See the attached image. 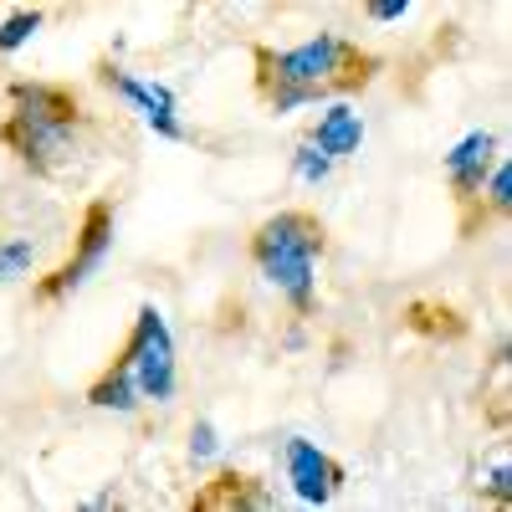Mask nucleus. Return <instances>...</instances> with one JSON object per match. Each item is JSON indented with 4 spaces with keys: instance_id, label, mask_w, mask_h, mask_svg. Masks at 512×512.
Wrapping results in <instances>:
<instances>
[{
    "instance_id": "nucleus-1",
    "label": "nucleus",
    "mask_w": 512,
    "mask_h": 512,
    "mask_svg": "<svg viewBox=\"0 0 512 512\" xmlns=\"http://www.w3.org/2000/svg\"><path fill=\"white\" fill-rule=\"evenodd\" d=\"M379 72L384 57L338 31H318L313 41H297V47H267V41L251 47V88L277 118L333 98H359L379 82Z\"/></svg>"
},
{
    "instance_id": "nucleus-2",
    "label": "nucleus",
    "mask_w": 512,
    "mask_h": 512,
    "mask_svg": "<svg viewBox=\"0 0 512 512\" xmlns=\"http://www.w3.org/2000/svg\"><path fill=\"white\" fill-rule=\"evenodd\" d=\"M6 103L11 108L0 118V149L36 180H67L93 123L82 93L67 82H11Z\"/></svg>"
},
{
    "instance_id": "nucleus-3",
    "label": "nucleus",
    "mask_w": 512,
    "mask_h": 512,
    "mask_svg": "<svg viewBox=\"0 0 512 512\" xmlns=\"http://www.w3.org/2000/svg\"><path fill=\"white\" fill-rule=\"evenodd\" d=\"M246 256H251L256 277L267 287H277L297 318L318 313V262L328 256V226L318 210L287 205L277 216H267L251 231Z\"/></svg>"
},
{
    "instance_id": "nucleus-4",
    "label": "nucleus",
    "mask_w": 512,
    "mask_h": 512,
    "mask_svg": "<svg viewBox=\"0 0 512 512\" xmlns=\"http://www.w3.org/2000/svg\"><path fill=\"white\" fill-rule=\"evenodd\" d=\"M113 364H123L134 374V390L144 405H169L180 390V369H175V333H169L164 313L154 303H144L134 313V328H128L123 349L113 354Z\"/></svg>"
},
{
    "instance_id": "nucleus-5",
    "label": "nucleus",
    "mask_w": 512,
    "mask_h": 512,
    "mask_svg": "<svg viewBox=\"0 0 512 512\" xmlns=\"http://www.w3.org/2000/svg\"><path fill=\"white\" fill-rule=\"evenodd\" d=\"M113 226H118L113 200H88V205H82V226L72 236L67 262H57L47 277H36V287H31V297L41 308H62L72 292L88 287V277L108 262V251H113Z\"/></svg>"
},
{
    "instance_id": "nucleus-6",
    "label": "nucleus",
    "mask_w": 512,
    "mask_h": 512,
    "mask_svg": "<svg viewBox=\"0 0 512 512\" xmlns=\"http://www.w3.org/2000/svg\"><path fill=\"white\" fill-rule=\"evenodd\" d=\"M497 149L502 139L487 134V128H472L466 139L451 144V154L441 159V175H446V190H451V205L461 210V241H472V210H477V195L497 164Z\"/></svg>"
},
{
    "instance_id": "nucleus-7",
    "label": "nucleus",
    "mask_w": 512,
    "mask_h": 512,
    "mask_svg": "<svg viewBox=\"0 0 512 512\" xmlns=\"http://www.w3.org/2000/svg\"><path fill=\"white\" fill-rule=\"evenodd\" d=\"M98 82L108 93H118L128 108H134L159 139H169V144H185L190 139V128L175 118L180 113V103H175V93L164 88V82H144V77H134V72H123V67H113V62H98Z\"/></svg>"
},
{
    "instance_id": "nucleus-8",
    "label": "nucleus",
    "mask_w": 512,
    "mask_h": 512,
    "mask_svg": "<svg viewBox=\"0 0 512 512\" xmlns=\"http://www.w3.org/2000/svg\"><path fill=\"white\" fill-rule=\"evenodd\" d=\"M282 461H287V482H292L297 502H308V507H328L349 482V466L338 456H328L323 446L303 441V436H292L282 446Z\"/></svg>"
},
{
    "instance_id": "nucleus-9",
    "label": "nucleus",
    "mask_w": 512,
    "mask_h": 512,
    "mask_svg": "<svg viewBox=\"0 0 512 512\" xmlns=\"http://www.w3.org/2000/svg\"><path fill=\"white\" fill-rule=\"evenodd\" d=\"M190 512H256V507H277L272 487L256 472H236V466H221L210 482H200L185 502Z\"/></svg>"
},
{
    "instance_id": "nucleus-10",
    "label": "nucleus",
    "mask_w": 512,
    "mask_h": 512,
    "mask_svg": "<svg viewBox=\"0 0 512 512\" xmlns=\"http://www.w3.org/2000/svg\"><path fill=\"white\" fill-rule=\"evenodd\" d=\"M400 323H405V333L425 338V344H461V338L472 333L466 313L456 303H441V297H410Z\"/></svg>"
},
{
    "instance_id": "nucleus-11",
    "label": "nucleus",
    "mask_w": 512,
    "mask_h": 512,
    "mask_svg": "<svg viewBox=\"0 0 512 512\" xmlns=\"http://www.w3.org/2000/svg\"><path fill=\"white\" fill-rule=\"evenodd\" d=\"M308 144H313L318 154H328L333 164H338V159H354V154L364 149V118L349 108V98H333V103L323 108V118L308 128Z\"/></svg>"
},
{
    "instance_id": "nucleus-12",
    "label": "nucleus",
    "mask_w": 512,
    "mask_h": 512,
    "mask_svg": "<svg viewBox=\"0 0 512 512\" xmlns=\"http://www.w3.org/2000/svg\"><path fill=\"white\" fill-rule=\"evenodd\" d=\"M88 405H93V410H118V415L144 410V400H139V390H134V374H128L123 364H108V369L88 384Z\"/></svg>"
},
{
    "instance_id": "nucleus-13",
    "label": "nucleus",
    "mask_w": 512,
    "mask_h": 512,
    "mask_svg": "<svg viewBox=\"0 0 512 512\" xmlns=\"http://www.w3.org/2000/svg\"><path fill=\"white\" fill-rule=\"evenodd\" d=\"M507 210H512V169H507V159L497 154L492 175H487V185H482V195H477V210H472V241H477L492 221H502Z\"/></svg>"
},
{
    "instance_id": "nucleus-14",
    "label": "nucleus",
    "mask_w": 512,
    "mask_h": 512,
    "mask_svg": "<svg viewBox=\"0 0 512 512\" xmlns=\"http://www.w3.org/2000/svg\"><path fill=\"white\" fill-rule=\"evenodd\" d=\"M31 267H36V246H31V236H11V241H0V287L21 282Z\"/></svg>"
},
{
    "instance_id": "nucleus-15",
    "label": "nucleus",
    "mask_w": 512,
    "mask_h": 512,
    "mask_svg": "<svg viewBox=\"0 0 512 512\" xmlns=\"http://www.w3.org/2000/svg\"><path fill=\"white\" fill-rule=\"evenodd\" d=\"M47 26V16L41 11H11L6 21H0V57H11V52H21L26 41Z\"/></svg>"
},
{
    "instance_id": "nucleus-16",
    "label": "nucleus",
    "mask_w": 512,
    "mask_h": 512,
    "mask_svg": "<svg viewBox=\"0 0 512 512\" xmlns=\"http://www.w3.org/2000/svg\"><path fill=\"white\" fill-rule=\"evenodd\" d=\"M292 175L303 180V185H323V180L333 175V159H328V154H318V149L303 139V144L292 149Z\"/></svg>"
},
{
    "instance_id": "nucleus-17",
    "label": "nucleus",
    "mask_w": 512,
    "mask_h": 512,
    "mask_svg": "<svg viewBox=\"0 0 512 512\" xmlns=\"http://www.w3.org/2000/svg\"><path fill=\"white\" fill-rule=\"evenodd\" d=\"M477 492H482L487 502H497V507H512V466L497 461L492 472H487V482H477Z\"/></svg>"
},
{
    "instance_id": "nucleus-18",
    "label": "nucleus",
    "mask_w": 512,
    "mask_h": 512,
    "mask_svg": "<svg viewBox=\"0 0 512 512\" xmlns=\"http://www.w3.org/2000/svg\"><path fill=\"white\" fill-rule=\"evenodd\" d=\"M216 451H221L216 425H210V420H195V431H190V461H210Z\"/></svg>"
},
{
    "instance_id": "nucleus-19",
    "label": "nucleus",
    "mask_w": 512,
    "mask_h": 512,
    "mask_svg": "<svg viewBox=\"0 0 512 512\" xmlns=\"http://www.w3.org/2000/svg\"><path fill=\"white\" fill-rule=\"evenodd\" d=\"M410 6H415V0H364V16L379 21V26H390V21H400Z\"/></svg>"
}]
</instances>
